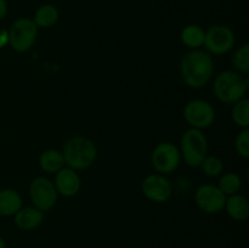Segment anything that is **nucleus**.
<instances>
[{"label": "nucleus", "instance_id": "obj_1", "mask_svg": "<svg viewBox=\"0 0 249 248\" xmlns=\"http://www.w3.org/2000/svg\"><path fill=\"white\" fill-rule=\"evenodd\" d=\"M214 72V62L211 53L201 49H194L185 53L180 62L181 79L192 89L206 87L212 79Z\"/></svg>", "mask_w": 249, "mask_h": 248}, {"label": "nucleus", "instance_id": "obj_6", "mask_svg": "<svg viewBox=\"0 0 249 248\" xmlns=\"http://www.w3.org/2000/svg\"><path fill=\"white\" fill-rule=\"evenodd\" d=\"M184 119L190 128L203 130L213 125L215 121V109L206 100H190L184 107Z\"/></svg>", "mask_w": 249, "mask_h": 248}, {"label": "nucleus", "instance_id": "obj_23", "mask_svg": "<svg viewBox=\"0 0 249 248\" xmlns=\"http://www.w3.org/2000/svg\"><path fill=\"white\" fill-rule=\"evenodd\" d=\"M235 150L240 157L249 158V128L242 129L235 139Z\"/></svg>", "mask_w": 249, "mask_h": 248}, {"label": "nucleus", "instance_id": "obj_13", "mask_svg": "<svg viewBox=\"0 0 249 248\" xmlns=\"http://www.w3.org/2000/svg\"><path fill=\"white\" fill-rule=\"evenodd\" d=\"M15 225L23 231L36 230L41 225L44 220V212L39 211L36 207L21 208L15 214Z\"/></svg>", "mask_w": 249, "mask_h": 248}, {"label": "nucleus", "instance_id": "obj_8", "mask_svg": "<svg viewBox=\"0 0 249 248\" xmlns=\"http://www.w3.org/2000/svg\"><path fill=\"white\" fill-rule=\"evenodd\" d=\"M180 160L181 155L179 147L168 141L158 143L151 153V164L158 174L165 175L173 173L179 167Z\"/></svg>", "mask_w": 249, "mask_h": 248}, {"label": "nucleus", "instance_id": "obj_15", "mask_svg": "<svg viewBox=\"0 0 249 248\" xmlns=\"http://www.w3.org/2000/svg\"><path fill=\"white\" fill-rule=\"evenodd\" d=\"M22 208V197L16 190H0V216H14Z\"/></svg>", "mask_w": 249, "mask_h": 248}, {"label": "nucleus", "instance_id": "obj_17", "mask_svg": "<svg viewBox=\"0 0 249 248\" xmlns=\"http://www.w3.org/2000/svg\"><path fill=\"white\" fill-rule=\"evenodd\" d=\"M204 36H206V31L198 24H187L180 33L182 44L191 50L203 46Z\"/></svg>", "mask_w": 249, "mask_h": 248}, {"label": "nucleus", "instance_id": "obj_19", "mask_svg": "<svg viewBox=\"0 0 249 248\" xmlns=\"http://www.w3.org/2000/svg\"><path fill=\"white\" fill-rule=\"evenodd\" d=\"M218 187L226 197L231 196V195H235L240 192L241 187H242V180H241L240 175L237 173H225V174H223L220 177V180L218 182Z\"/></svg>", "mask_w": 249, "mask_h": 248}, {"label": "nucleus", "instance_id": "obj_5", "mask_svg": "<svg viewBox=\"0 0 249 248\" xmlns=\"http://www.w3.org/2000/svg\"><path fill=\"white\" fill-rule=\"evenodd\" d=\"M9 32V45L17 53H26L36 43L38 35V27L33 19L18 18L12 22Z\"/></svg>", "mask_w": 249, "mask_h": 248}, {"label": "nucleus", "instance_id": "obj_11", "mask_svg": "<svg viewBox=\"0 0 249 248\" xmlns=\"http://www.w3.org/2000/svg\"><path fill=\"white\" fill-rule=\"evenodd\" d=\"M142 194L148 201L155 203H164L169 201L173 195V187L169 180L163 174H150L142 180L141 184Z\"/></svg>", "mask_w": 249, "mask_h": 248}, {"label": "nucleus", "instance_id": "obj_12", "mask_svg": "<svg viewBox=\"0 0 249 248\" xmlns=\"http://www.w3.org/2000/svg\"><path fill=\"white\" fill-rule=\"evenodd\" d=\"M53 185L58 195L65 197H73L80 191L82 187V179L77 170L72 168L63 167L55 174V181Z\"/></svg>", "mask_w": 249, "mask_h": 248}, {"label": "nucleus", "instance_id": "obj_3", "mask_svg": "<svg viewBox=\"0 0 249 248\" xmlns=\"http://www.w3.org/2000/svg\"><path fill=\"white\" fill-rule=\"evenodd\" d=\"M248 78L236 71H224L219 73L213 82V92L219 101L235 104L243 99L248 90Z\"/></svg>", "mask_w": 249, "mask_h": 248}, {"label": "nucleus", "instance_id": "obj_2", "mask_svg": "<svg viewBox=\"0 0 249 248\" xmlns=\"http://www.w3.org/2000/svg\"><path fill=\"white\" fill-rule=\"evenodd\" d=\"M66 167L74 170H84L91 167L97 158L96 145L84 136H73L63 147Z\"/></svg>", "mask_w": 249, "mask_h": 248}, {"label": "nucleus", "instance_id": "obj_26", "mask_svg": "<svg viewBox=\"0 0 249 248\" xmlns=\"http://www.w3.org/2000/svg\"><path fill=\"white\" fill-rule=\"evenodd\" d=\"M0 248H6V242L1 236H0Z\"/></svg>", "mask_w": 249, "mask_h": 248}, {"label": "nucleus", "instance_id": "obj_14", "mask_svg": "<svg viewBox=\"0 0 249 248\" xmlns=\"http://www.w3.org/2000/svg\"><path fill=\"white\" fill-rule=\"evenodd\" d=\"M224 209L228 215L236 221H245L249 216V202L245 196L240 194L226 197Z\"/></svg>", "mask_w": 249, "mask_h": 248}, {"label": "nucleus", "instance_id": "obj_21", "mask_svg": "<svg viewBox=\"0 0 249 248\" xmlns=\"http://www.w3.org/2000/svg\"><path fill=\"white\" fill-rule=\"evenodd\" d=\"M232 65L235 67L236 72L242 75L249 74V45L243 44L237 50L235 51L232 56Z\"/></svg>", "mask_w": 249, "mask_h": 248}, {"label": "nucleus", "instance_id": "obj_9", "mask_svg": "<svg viewBox=\"0 0 249 248\" xmlns=\"http://www.w3.org/2000/svg\"><path fill=\"white\" fill-rule=\"evenodd\" d=\"M29 197L33 207L41 212H48L56 204L58 194L51 180L38 177L29 185Z\"/></svg>", "mask_w": 249, "mask_h": 248}, {"label": "nucleus", "instance_id": "obj_10", "mask_svg": "<svg viewBox=\"0 0 249 248\" xmlns=\"http://www.w3.org/2000/svg\"><path fill=\"white\" fill-rule=\"evenodd\" d=\"M226 196L218 185L203 184L195 192V202L202 212L207 214H218L225 206Z\"/></svg>", "mask_w": 249, "mask_h": 248}, {"label": "nucleus", "instance_id": "obj_22", "mask_svg": "<svg viewBox=\"0 0 249 248\" xmlns=\"http://www.w3.org/2000/svg\"><path fill=\"white\" fill-rule=\"evenodd\" d=\"M204 174L209 177H216L223 173L224 169V163L218 156L214 155H207L204 159L202 160L201 165Z\"/></svg>", "mask_w": 249, "mask_h": 248}, {"label": "nucleus", "instance_id": "obj_24", "mask_svg": "<svg viewBox=\"0 0 249 248\" xmlns=\"http://www.w3.org/2000/svg\"><path fill=\"white\" fill-rule=\"evenodd\" d=\"M9 44V32L5 28H0V49H4Z\"/></svg>", "mask_w": 249, "mask_h": 248}, {"label": "nucleus", "instance_id": "obj_7", "mask_svg": "<svg viewBox=\"0 0 249 248\" xmlns=\"http://www.w3.org/2000/svg\"><path fill=\"white\" fill-rule=\"evenodd\" d=\"M235 33L225 24H213L206 31L204 44L207 53L212 55H225L233 48Z\"/></svg>", "mask_w": 249, "mask_h": 248}, {"label": "nucleus", "instance_id": "obj_18", "mask_svg": "<svg viewBox=\"0 0 249 248\" xmlns=\"http://www.w3.org/2000/svg\"><path fill=\"white\" fill-rule=\"evenodd\" d=\"M58 17H60V12L57 7L51 4H45L36 9L33 21L38 28H50L53 24H56Z\"/></svg>", "mask_w": 249, "mask_h": 248}, {"label": "nucleus", "instance_id": "obj_16", "mask_svg": "<svg viewBox=\"0 0 249 248\" xmlns=\"http://www.w3.org/2000/svg\"><path fill=\"white\" fill-rule=\"evenodd\" d=\"M39 165L43 172L56 174L66 165L62 151L55 150V148L45 150L44 152H41L40 157H39Z\"/></svg>", "mask_w": 249, "mask_h": 248}, {"label": "nucleus", "instance_id": "obj_25", "mask_svg": "<svg viewBox=\"0 0 249 248\" xmlns=\"http://www.w3.org/2000/svg\"><path fill=\"white\" fill-rule=\"evenodd\" d=\"M7 10H9V7H7L6 0H0V19L6 16Z\"/></svg>", "mask_w": 249, "mask_h": 248}, {"label": "nucleus", "instance_id": "obj_4", "mask_svg": "<svg viewBox=\"0 0 249 248\" xmlns=\"http://www.w3.org/2000/svg\"><path fill=\"white\" fill-rule=\"evenodd\" d=\"M180 155L189 167L198 168L208 155V140L199 129L190 128L182 134L180 141Z\"/></svg>", "mask_w": 249, "mask_h": 248}, {"label": "nucleus", "instance_id": "obj_20", "mask_svg": "<svg viewBox=\"0 0 249 248\" xmlns=\"http://www.w3.org/2000/svg\"><path fill=\"white\" fill-rule=\"evenodd\" d=\"M232 111H231V117H232L233 123L242 129L249 128V100L243 97L238 100L237 102L232 104Z\"/></svg>", "mask_w": 249, "mask_h": 248}]
</instances>
